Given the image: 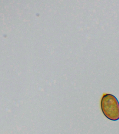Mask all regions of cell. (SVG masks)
I'll use <instances>...</instances> for the list:
<instances>
[{"label":"cell","mask_w":119,"mask_h":134,"mask_svg":"<svg viewBox=\"0 0 119 134\" xmlns=\"http://www.w3.org/2000/svg\"><path fill=\"white\" fill-rule=\"evenodd\" d=\"M102 113L107 119L112 121L119 120V102L114 95L104 94L101 102Z\"/></svg>","instance_id":"obj_1"}]
</instances>
